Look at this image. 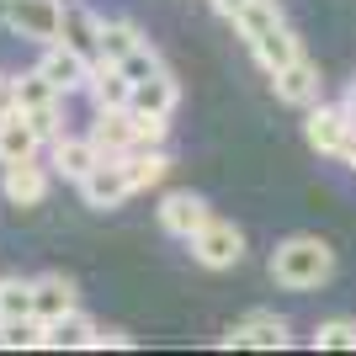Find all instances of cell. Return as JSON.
<instances>
[{
    "mask_svg": "<svg viewBox=\"0 0 356 356\" xmlns=\"http://www.w3.org/2000/svg\"><path fill=\"white\" fill-rule=\"evenodd\" d=\"M271 277H277V287H293V293L325 287L330 277H335V250H330L319 234H293L271 255Z\"/></svg>",
    "mask_w": 356,
    "mask_h": 356,
    "instance_id": "cell-1",
    "label": "cell"
},
{
    "mask_svg": "<svg viewBox=\"0 0 356 356\" xmlns=\"http://www.w3.org/2000/svg\"><path fill=\"white\" fill-rule=\"evenodd\" d=\"M303 134H309V144L319 149V154H335V160L356 165V118L341 106H309V122H303Z\"/></svg>",
    "mask_w": 356,
    "mask_h": 356,
    "instance_id": "cell-2",
    "label": "cell"
},
{
    "mask_svg": "<svg viewBox=\"0 0 356 356\" xmlns=\"http://www.w3.org/2000/svg\"><path fill=\"white\" fill-rule=\"evenodd\" d=\"M0 22L27 38V43H59V22H64V6L59 0H0Z\"/></svg>",
    "mask_w": 356,
    "mask_h": 356,
    "instance_id": "cell-3",
    "label": "cell"
},
{
    "mask_svg": "<svg viewBox=\"0 0 356 356\" xmlns=\"http://www.w3.org/2000/svg\"><path fill=\"white\" fill-rule=\"evenodd\" d=\"M186 245H192V261L202 271H229V266L245 261V234H239L234 223H223V218H208Z\"/></svg>",
    "mask_w": 356,
    "mask_h": 356,
    "instance_id": "cell-4",
    "label": "cell"
},
{
    "mask_svg": "<svg viewBox=\"0 0 356 356\" xmlns=\"http://www.w3.org/2000/svg\"><path fill=\"white\" fill-rule=\"evenodd\" d=\"M80 197H86V208H96V213L122 208V197H134V181L122 170V154H102V165L80 181Z\"/></svg>",
    "mask_w": 356,
    "mask_h": 356,
    "instance_id": "cell-5",
    "label": "cell"
},
{
    "mask_svg": "<svg viewBox=\"0 0 356 356\" xmlns=\"http://www.w3.org/2000/svg\"><path fill=\"white\" fill-rule=\"evenodd\" d=\"M223 346H245V351H282V346H287V319H282V314L255 309V314H245L239 325L223 330Z\"/></svg>",
    "mask_w": 356,
    "mask_h": 356,
    "instance_id": "cell-6",
    "label": "cell"
},
{
    "mask_svg": "<svg viewBox=\"0 0 356 356\" xmlns=\"http://www.w3.org/2000/svg\"><path fill=\"white\" fill-rule=\"evenodd\" d=\"M38 70L54 80V86L64 90V96H74V90H90V74H96V64L86 59V54H74L70 43H48L43 59H38Z\"/></svg>",
    "mask_w": 356,
    "mask_h": 356,
    "instance_id": "cell-7",
    "label": "cell"
},
{
    "mask_svg": "<svg viewBox=\"0 0 356 356\" xmlns=\"http://www.w3.org/2000/svg\"><path fill=\"white\" fill-rule=\"evenodd\" d=\"M271 90H277V102L303 106V112H309V106L319 102V70H314V64L298 54L293 64H282V70L271 74Z\"/></svg>",
    "mask_w": 356,
    "mask_h": 356,
    "instance_id": "cell-8",
    "label": "cell"
},
{
    "mask_svg": "<svg viewBox=\"0 0 356 356\" xmlns=\"http://www.w3.org/2000/svg\"><path fill=\"white\" fill-rule=\"evenodd\" d=\"M208 218H213V208L197 192H170L160 202V229H165V234H176V239H192Z\"/></svg>",
    "mask_w": 356,
    "mask_h": 356,
    "instance_id": "cell-9",
    "label": "cell"
},
{
    "mask_svg": "<svg viewBox=\"0 0 356 356\" xmlns=\"http://www.w3.org/2000/svg\"><path fill=\"white\" fill-rule=\"evenodd\" d=\"M0 192L11 208H38L48 197V170L38 160H22V165H6V176H0Z\"/></svg>",
    "mask_w": 356,
    "mask_h": 356,
    "instance_id": "cell-10",
    "label": "cell"
},
{
    "mask_svg": "<svg viewBox=\"0 0 356 356\" xmlns=\"http://www.w3.org/2000/svg\"><path fill=\"white\" fill-rule=\"evenodd\" d=\"M90 341H96V319H90L86 309H70V314H59V319L43 325V346L48 351H86Z\"/></svg>",
    "mask_w": 356,
    "mask_h": 356,
    "instance_id": "cell-11",
    "label": "cell"
},
{
    "mask_svg": "<svg viewBox=\"0 0 356 356\" xmlns=\"http://www.w3.org/2000/svg\"><path fill=\"white\" fill-rule=\"evenodd\" d=\"M96 165H102V149L90 144V134H86V138H70V134L54 138V170H59L64 181H74V186H80Z\"/></svg>",
    "mask_w": 356,
    "mask_h": 356,
    "instance_id": "cell-12",
    "label": "cell"
},
{
    "mask_svg": "<svg viewBox=\"0 0 356 356\" xmlns=\"http://www.w3.org/2000/svg\"><path fill=\"white\" fill-rule=\"evenodd\" d=\"M59 43H70L74 54H86V59L96 64V59H102V16H90L86 6H64Z\"/></svg>",
    "mask_w": 356,
    "mask_h": 356,
    "instance_id": "cell-13",
    "label": "cell"
},
{
    "mask_svg": "<svg viewBox=\"0 0 356 356\" xmlns=\"http://www.w3.org/2000/svg\"><path fill=\"white\" fill-rule=\"evenodd\" d=\"M80 309V298H74V282L70 277H59V271H48V277H32V314L38 319H59V314Z\"/></svg>",
    "mask_w": 356,
    "mask_h": 356,
    "instance_id": "cell-14",
    "label": "cell"
},
{
    "mask_svg": "<svg viewBox=\"0 0 356 356\" xmlns=\"http://www.w3.org/2000/svg\"><path fill=\"white\" fill-rule=\"evenodd\" d=\"M122 170L134 181V192H149V186H160L170 176V154H165V144H134L122 154Z\"/></svg>",
    "mask_w": 356,
    "mask_h": 356,
    "instance_id": "cell-15",
    "label": "cell"
},
{
    "mask_svg": "<svg viewBox=\"0 0 356 356\" xmlns=\"http://www.w3.org/2000/svg\"><path fill=\"white\" fill-rule=\"evenodd\" d=\"M38 128H32L22 112L0 118V165H22V160H38Z\"/></svg>",
    "mask_w": 356,
    "mask_h": 356,
    "instance_id": "cell-16",
    "label": "cell"
},
{
    "mask_svg": "<svg viewBox=\"0 0 356 356\" xmlns=\"http://www.w3.org/2000/svg\"><path fill=\"white\" fill-rule=\"evenodd\" d=\"M90 144L102 149V154H128V149L138 144V134H134V112H128V106H118V112H102V118H96V128H90Z\"/></svg>",
    "mask_w": 356,
    "mask_h": 356,
    "instance_id": "cell-17",
    "label": "cell"
},
{
    "mask_svg": "<svg viewBox=\"0 0 356 356\" xmlns=\"http://www.w3.org/2000/svg\"><path fill=\"white\" fill-rule=\"evenodd\" d=\"M90 102H96V112L134 106V80H128L118 64H96V74H90Z\"/></svg>",
    "mask_w": 356,
    "mask_h": 356,
    "instance_id": "cell-18",
    "label": "cell"
},
{
    "mask_svg": "<svg viewBox=\"0 0 356 356\" xmlns=\"http://www.w3.org/2000/svg\"><path fill=\"white\" fill-rule=\"evenodd\" d=\"M250 54H255V59H261V70H266V74H277V70H282V64H293L298 54H303V48H298L293 27H287V22H277V27H271V32H261V38H255V43H250Z\"/></svg>",
    "mask_w": 356,
    "mask_h": 356,
    "instance_id": "cell-19",
    "label": "cell"
},
{
    "mask_svg": "<svg viewBox=\"0 0 356 356\" xmlns=\"http://www.w3.org/2000/svg\"><path fill=\"white\" fill-rule=\"evenodd\" d=\"M59 102H64V90L54 86L43 70L16 74V112H38V106H59Z\"/></svg>",
    "mask_w": 356,
    "mask_h": 356,
    "instance_id": "cell-20",
    "label": "cell"
},
{
    "mask_svg": "<svg viewBox=\"0 0 356 356\" xmlns=\"http://www.w3.org/2000/svg\"><path fill=\"white\" fill-rule=\"evenodd\" d=\"M176 102H181V86L170 80V74H154V80L134 86V112H160V118H170Z\"/></svg>",
    "mask_w": 356,
    "mask_h": 356,
    "instance_id": "cell-21",
    "label": "cell"
},
{
    "mask_svg": "<svg viewBox=\"0 0 356 356\" xmlns=\"http://www.w3.org/2000/svg\"><path fill=\"white\" fill-rule=\"evenodd\" d=\"M138 43H149V38L134 27V22H102V59L96 64H122Z\"/></svg>",
    "mask_w": 356,
    "mask_h": 356,
    "instance_id": "cell-22",
    "label": "cell"
},
{
    "mask_svg": "<svg viewBox=\"0 0 356 356\" xmlns=\"http://www.w3.org/2000/svg\"><path fill=\"white\" fill-rule=\"evenodd\" d=\"M0 346H6V351H38V346H43V319H38V314L0 319Z\"/></svg>",
    "mask_w": 356,
    "mask_h": 356,
    "instance_id": "cell-23",
    "label": "cell"
},
{
    "mask_svg": "<svg viewBox=\"0 0 356 356\" xmlns=\"http://www.w3.org/2000/svg\"><path fill=\"white\" fill-rule=\"evenodd\" d=\"M277 22H282V6H277V0H250V6L234 16V27H239V38H245V43H255V38H261V32H271Z\"/></svg>",
    "mask_w": 356,
    "mask_h": 356,
    "instance_id": "cell-24",
    "label": "cell"
},
{
    "mask_svg": "<svg viewBox=\"0 0 356 356\" xmlns=\"http://www.w3.org/2000/svg\"><path fill=\"white\" fill-rule=\"evenodd\" d=\"M32 314V282L27 277H0V319Z\"/></svg>",
    "mask_w": 356,
    "mask_h": 356,
    "instance_id": "cell-25",
    "label": "cell"
},
{
    "mask_svg": "<svg viewBox=\"0 0 356 356\" xmlns=\"http://www.w3.org/2000/svg\"><path fill=\"white\" fill-rule=\"evenodd\" d=\"M314 351H356V319H325L314 330Z\"/></svg>",
    "mask_w": 356,
    "mask_h": 356,
    "instance_id": "cell-26",
    "label": "cell"
},
{
    "mask_svg": "<svg viewBox=\"0 0 356 356\" xmlns=\"http://www.w3.org/2000/svg\"><path fill=\"white\" fill-rule=\"evenodd\" d=\"M118 70L128 74L134 86H144V80H154V74H165V64H160V54H154V48H149V43H138L134 54H128V59L118 64Z\"/></svg>",
    "mask_w": 356,
    "mask_h": 356,
    "instance_id": "cell-27",
    "label": "cell"
},
{
    "mask_svg": "<svg viewBox=\"0 0 356 356\" xmlns=\"http://www.w3.org/2000/svg\"><path fill=\"white\" fill-rule=\"evenodd\" d=\"M128 112H134V106H128ZM134 134H138V144H165L170 118H160V112H134Z\"/></svg>",
    "mask_w": 356,
    "mask_h": 356,
    "instance_id": "cell-28",
    "label": "cell"
},
{
    "mask_svg": "<svg viewBox=\"0 0 356 356\" xmlns=\"http://www.w3.org/2000/svg\"><path fill=\"white\" fill-rule=\"evenodd\" d=\"M22 118L38 128V138H59V106H38V112H22Z\"/></svg>",
    "mask_w": 356,
    "mask_h": 356,
    "instance_id": "cell-29",
    "label": "cell"
},
{
    "mask_svg": "<svg viewBox=\"0 0 356 356\" xmlns=\"http://www.w3.org/2000/svg\"><path fill=\"white\" fill-rule=\"evenodd\" d=\"M106 346H112V351H128V346H134V335H128V330H102V325H96L90 351H106Z\"/></svg>",
    "mask_w": 356,
    "mask_h": 356,
    "instance_id": "cell-30",
    "label": "cell"
},
{
    "mask_svg": "<svg viewBox=\"0 0 356 356\" xmlns=\"http://www.w3.org/2000/svg\"><path fill=\"white\" fill-rule=\"evenodd\" d=\"M16 112V74H0V118Z\"/></svg>",
    "mask_w": 356,
    "mask_h": 356,
    "instance_id": "cell-31",
    "label": "cell"
},
{
    "mask_svg": "<svg viewBox=\"0 0 356 356\" xmlns=\"http://www.w3.org/2000/svg\"><path fill=\"white\" fill-rule=\"evenodd\" d=\"M245 6H250V0H213V11H218V16H229V22H234V16L245 11Z\"/></svg>",
    "mask_w": 356,
    "mask_h": 356,
    "instance_id": "cell-32",
    "label": "cell"
},
{
    "mask_svg": "<svg viewBox=\"0 0 356 356\" xmlns=\"http://www.w3.org/2000/svg\"><path fill=\"white\" fill-rule=\"evenodd\" d=\"M346 112H351V118H356V80H351V86H346Z\"/></svg>",
    "mask_w": 356,
    "mask_h": 356,
    "instance_id": "cell-33",
    "label": "cell"
}]
</instances>
